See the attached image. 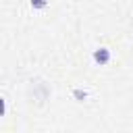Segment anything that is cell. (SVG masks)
I'll list each match as a JSON object with an SVG mask.
<instances>
[{
	"instance_id": "277c9868",
	"label": "cell",
	"mask_w": 133,
	"mask_h": 133,
	"mask_svg": "<svg viewBox=\"0 0 133 133\" xmlns=\"http://www.w3.org/2000/svg\"><path fill=\"white\" fill-rule=\"evenodd\" d=\"M4 114H6V100L0 98V116H4Z\"/></svg>"
},
{
	"instance_id": "6da1fadb",
	"label": "cell",
	"mask_w": 133,
	"mask_h": 133,
	"mask_svg": "<svg viewBox=\"0 0 133 133\" xmlns=\"http://www.w3.org/2000/svg\"><path fill=\"white\" fill-rule=\"evenodd\" d=\"M110 58H112V54H110V50L104 48V46H100V48H96V50L91 52V60H94L98 66H106V64L110 62Z\"/></svg>"
},
{
	"instance_id": "3957f363",
	"label": "cell",
	"mask_w": 133,
	"mask_h": 133,
	"mask_svg": "<svg viewBox=\"0 0 133 133\" xmlns=\"http://www.w3.org/2000/svg\"><path fill=\"white\" fill-rule=\"evenodd\" d=\"M29 4H31L33 10H44V8L50 4V0H29Z\"/></svg>"
},
{
	"instance_id": "7a4b0ae2",
	"label": "cell",
	"mask_w": 133,
	"mask_h": 133,
	"mask_svg": "<svg viewBox=\"0 0 133 133\" xmlns=\"http://www.w3.org/2000/svg\"><path fill=\"white\" fill-rule=\"evenodd\" d=\"M87 96H89V94H87L85 89H81V87H75V89H73V98H75L77 102H85Z\"/></svg>"
}]
</instances>
